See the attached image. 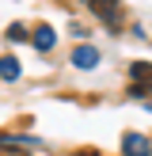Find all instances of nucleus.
Segmentation results:
<instances>
[{"mask_svg": "<svg viewBox=\"0 0 152 156\" xmlns=\"http://www.w3.org/2000/svg\"><path fill=\"white\" fill-rule=\"evenodd\" d=\"M129 73H133V88H129V95H144V91L152 88V65H148V61H137Z\"/></svg>", "mask_w": 152, "mask_h": 156, "instance_id": "1", "label": "nucleus"}, {"mask_svg": "<svg viewBox=\"0 0 152 156\" xmlns=\"http://www.w3.org/2000/svg\"><path fill=\"white\" fill-rule=\"evenodd\" d=\"M30 38H34V46H38V50H53V42H57V34H53V27H46V23H42V27H38L34 30V34H30Z\"/></svg>", "mask_w": 152, "mask_h": 156, "instance_id": "4", "label": "nucleus"}, {"mask_svg": "<svg viewBox=\"0 0 152 156\" xmlns=\"http://www.w3.org/2000/svg\"><path fill=\"white\" fill-rule=\"evenodd\" d=\"M0 76L4 80H19V61L15 57H0Z\"/></svg>", "mask_w": 152, "mask_h": 156, "instance_id": "6", "label": "nucleus"}, {"mask_svg": "<svg viewBox=\"0 0 152 156\" xmlns=\"http://www.w3.org/2000/svg\"><path fill=\"white\" fill-rule=\"evenodd\" d=\"M88 4H91V12L99 19H114L118 15V0H88Z\"/></svg>", "mask_w": 152, "mask_h": 156, "instance_id": "5", "label": "nucleus"}, {"mask_svg": "<svg viewBox=\"0 0 152 156\" xmlns=\"http://www.w3.org/2000/svg\"><path fill=\"white\" fill-rule=\"evenodd\" d=\"M8 42H27V27L23 23H12L8 27Z\"/></svg>", "mask_w": 152, "mask_h": 156, "instance_id": "7", "label": "nucleus"}, {"mask_svg": "<svg viewBox=\"0 0 152 156\" xmlns=\"http://www.w3.org/2000/svg\"><path fill=\"white\" fill-rule=\"evenodd\" d=\"M72 65H76V69H95V65H99V50H95V46H76Z\"/></svg>", "mask_w": 152, "mask_h": 156, "instance_id": "3", "label": "nucleus"}, {"mask_svg": "<svg viewBox=\"0 0 152 156\" xmlns=\"http://www.w3.org/2000/svg\"><path fill=\"white\" fill-rule=\"evenodd\" d=\"M122 152L126 156H152V145H148V137H141V133H126L122 137Z\"/></svg>", "mask_w": 152, "mask_h": 156, "instance_id": "2", "label": "nucleus"}]
</instances>
